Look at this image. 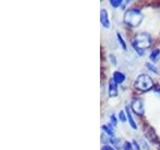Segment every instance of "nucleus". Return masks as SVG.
<instances>
[{
	"instance_id": "f257e3e1",
	"label": "nucleus",
	"mask_w": 160,
	"mask_h": 150,
	"mask_svg": "<svg viewBox=\"0 0 160 150\" xmlns=\"http://www.w3.org/2000/svg\"><path fill=\"white\" fill-rule=\"evenodd\" d=\"M151 45V37L146 32H140L138 33L135 38L133 39L132 46L138 55L142 56L145 54V50L150 47Z\"/></svg>"
},
{
	"instance_id": "f03ea898",
	"label": "nucleus",
	"mask_w": 160,
	"mask_h": 150,
	"mask_svg": "<svg viewBox=\"0 0 160 150\" xmlns=\"http://www.w3.org/2000/svg\"><path fill=\"white\" fill-rule=\"evenodd\" d=\"M143 20V14L136 8H131L125 11L123 15V21L125 24L131 27H137L141 24Z\"/></svg>"
},
{
	"instance_id": "7ed1b4c3",
	"label": "nucleus",
	"mask_w": 160,
	"mask_h": 150,
	"mask_svg": "<svg viewBox=\"0 0 160 150\" xmlns=\"http://www.w3.org/2000/svg\"><path fill=\"white\" fill-rule=\"evenodd\" d=\"M152 86H153V80L147 74H140L134 81V87L137 90H139V91L146 92L151 89Z\"/></svg>"
},
{
	"instance_id": "20e7f679",
	"label": "nucleus",
	"mask_w": 160,
	"mask_h": 150,
	"mask_svg": "<svg viewBox=\"0 0 160 150\" xmlns=\"http://www.w3.org/2000/svg\"><path fill=\"white\" fill-rule=\"evenodd\" d=\"M130 108H131V110L135 114L140 115V116L144 115L145 109H144L143 101H142L141 99H138V98L133 99L132 101H131V103H130Z\"/></svg>"
},
{
	"instance_id": "39448f33",
	"label": "nucleus",
	"mask_w": 160,
	"mask_h": 150,
	"mask_svg": "<svg viewBox=\"0 0 160 150\" xmlns=\"http://www.w3.org/2000/svg\"><path fill=\"white\" fill-rule=\"evenodd\" d=\"M100 22H101L102 26L104 28H109L110 27V21H109L107 10L101 9V12H100Z\"/></svg>"
},
{
	"instance_id": "423d86ee",
	"label": "nucleus",
	"mask_w": 160,
	"mask_h": 150,
	"mask_svg": "<svg viewBox=\"0 0 160 150\" xmlns=\"http://www.w3.org/2000/svg\"><path fill=\"white\" fill-rule=\"evenodd\" d=\"M117 83L114 81L113 79L109 80V85H108V93L110 97H115L118 95V88H117Z\"/></svg>"
},
{
	"instance_id": "0eeeda50",
	"label": "nucleus",
	"mask_w": 160,
	"mask_h": 150,
	"mask_svg": "<svg viewBox=\"0 0 160 150\" xmlns=\"http://www.w3.org/2000/svg\"><path fill=\"white\" fill-rule=\"evenodd\" d=\"M125 111H126V115H127V120H128V123L129 125L131 126L132 129L136 130L137 129V124L136 122L134 121V119L132 117V114H131V108H130V106H126V108H125Z\"/></svg>"
},
{
	"instance_id": "6e6552de",
	"label": "nucleus",
	"mask_w": 160,
	"mask_h": 150,
	"mask_svg": "<svg viewBox=\"0 0 160 150\" xmlns=\"http://www.w3.org/2000/svg\"><path fill=\"white\" fill-rule=\"evenodd\" d=\"M112 79L114 80L115 82H116L117 84H121L124 80H125V75L122 73V72H120V71H115L113 73V77Z\"/></svg>"
},
{
	"instance_id": "1a4fd4ad",
	"label": "nucleus",
	"mask_w": 160,
	"mask_h": 150,
	"mask_svg": "<svg viewBox=\"0 0 160 150\" xmlns=\"http://www.w3.org/2000/svg\"><path fill=\"white\" fill-rule=\"evenodd\" d=\"M102 130L103 131L106 133V134H108L109 136H111V137H114V135H115V133H114V128L112 127V125L111 124H105V125H103L102 126Z\"/></svg>"
},
{
	"instance_id": "9d476101",
	"label": "nucleus",
	"mask_w": 160,
	"mask_h": 150,
	"mask_svg": "<svg viewBox=\"0 0 160 150\" xmlns=\"http://www.w3.org/2000/svg\"><path fill=\"white\" fill-rule=\"evenodd\" d=\"M160 56V49H154L152 50V52L150 53V60H151V62H155L158 60V57Z\"/></svg>"
},
{
	"instance_id": "9b49d317",
	"label": "nucleus",
	"mask_w": 160,
	"mask_h": 150,
	"mask_svg": "<svg viewBox=\"0 0 160 150\" xmlns=\"http://www.w3.org/2000/svg\"><path fill=\"white\" fill-rule=\"evenodd\" d=\"M122 149H123V150H135V149H134V146H133V144H132L131 142H128V141L124 142L123 146H122Z\"/></svg>"
},
{
	"instance_id": "f8f14e48",
	"label": "nucleus",
	"mask_w": 160,
	"mask_h": 150,
	"mask_svg": "<svg viewBox=\"0 0 160 150\" xmlns=\"http://www.w3.org/2000/svg\"><path fill=\"white\" fill-rule=\"evenodd\" d=\"M117 38H118V41H119V43L121 44V46H122V48L124 49V50H126V43H125V41H124V39L122 38V36H121V34H120L119 32H117Z\"/></svg>"
},
{
	"instance_id": "ddd939ff",
	"label": "nucleus",
	"mask_w": 160,
	"mask_h": 150,
	"mask_svg": "<svg viewBox=\"0 0 160 150\" xmlns=\"http://www.w3.org/2000/svg\"><path fill=\"white\" fill-rule=\"evenodd\" d=\"M146 67L150 70V71H152L154 73H158V70H157L156 66H155V65H153L151 62H147L146 63Z\"/></svg>"
},
{
	"instance_id": "4468645a",
	"label": "nucleus",
	"mask_w": 160,
	"mask_h": 150,
	"mask_svg": "<svg viewBox=\"0 0 160 150\" xmlns=\"http://www.w3.org/2000/svg\"><path fill=\"white\" fill-rule=\"evenodd\" d=\"M109 3L112 7L116 8V7H119L120 5H121V3H123V1H121V0H110Z\"/></svg>"
},
{
	"instance_id": "2eb2a0df",
	"label": "nucleus",
	"mask_w": 160,
	"mask_h": 150,
	"mask_svg": "<svg viewBox=\"0 0 160 150\" xmlns=\"http://www.w3.org/2000/svg\"><path fill=\"white\" fill-rule=\"evenodd\" d=\"M119 120L121 122H126V120H127V115L126 113H124V111H120L119 112Z\"/></svg>"
},
{
	"instance_id": "dca6fc26",
	"label": "nucleus",
	"mask_w": 160,
	"mask_h": 150,
	"mask_svg": "<svg viewBox=\"0 0 160 150\" xmlns=\"http://www.w3.org/2000/svg\"><path fill=\"white\" fill-rule=\"evenodd\" d=\"M110 120H111V125H113V127H115L117 125V120H116V118H115V115L113 114V115H111L110 116Z\"/></svg>"
},
{
	"instance_id": "f3484780",
	"label": "nucleus",
	"mask_w": 160,
	"mask_h": 150,
	"mask_svg": "<svg viewBox=\"0 0 160 150\" xmlns=\"http://www.w3.org/2000/svg\"><path fill=\"white\" fill-rule=\"evenodd\" d=\"M101 150H115L112 146H109V145H105V146L102 147Z\"/></svg>"
},
{
	"instance_id": "a211bd4d",
	"label": "nucleus",
	"mask_w": 160,
	"mask_h": 150,
	"mask_svg": "<svg viewBox=\"0 0 160 150\" xmlns=\"http://www.w3.org/2000/svg\"><path fill=\"white\" fill-rule=\"evenodd\" d=\"M133 146H134V149L135 150H141V149H140V147H139V145L136 142H135V141H133Z\"/></svg>"
},
{
	"instance_id": "6ab92c4d",
	"label": "nucleus",
	"mask_w": 160,
	"mask_h": 150,
	"mask_svg": "<svg viewBox=\"0 0 160 150\" xmlns=\"http://www.w3.org/2000/svg\"><path fill=\"white\" fill-rule=\"evenodd\" d=\"M156 93L160 95V89H158V90H156Z\"/></svg>"
}]
</instances>
